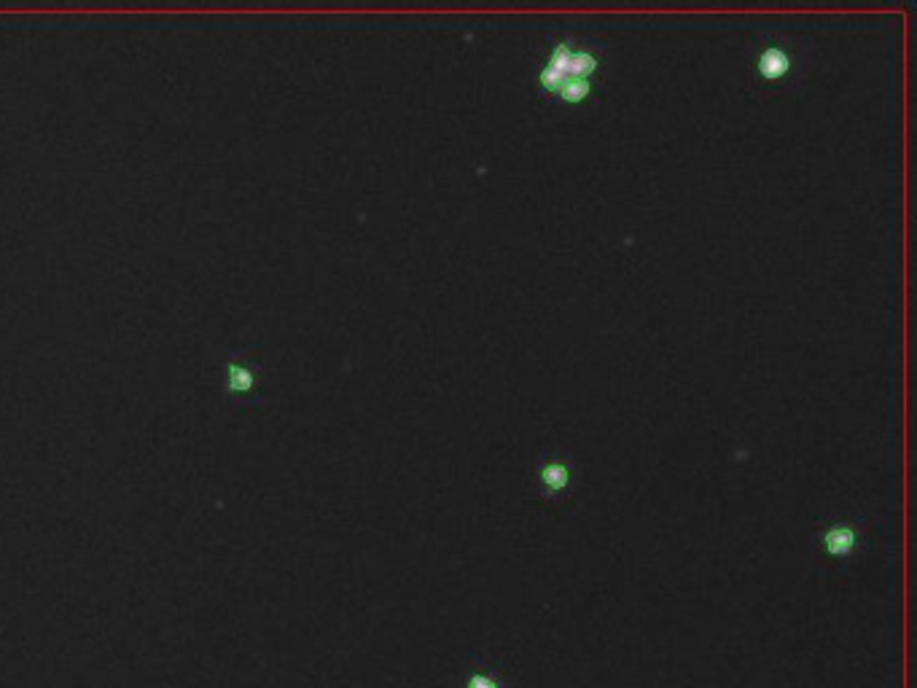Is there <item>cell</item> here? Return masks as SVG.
Returning a JSON list of instances; mask_svg holds the SVG:
<instances>
[{
  "mask_svg": "<svg viewBox=\"0 0 917 688\" xmlns=\"http://www.w3.org/2000/svg\"><path fill=\"white\" fill-rule=\"evenodd\" d=\"M597 70L600 57L595 49L573 41H557L541 65L538 81L549 95H557L568 105H579L592 95V78Z\"/></svg>",
  "mask_w": 917,
  "mask_h": 688,
  "instance_id": "6da1fadb",
  "label": "cell"
},
{
  "mask_svg": "<svg viewBox=\"0 0 917 688\" xmlns=\"http://www.w3.org/2000/svg\"><path fill=\"white\" fill-rule=\"evenodd\" d=\"M818 541H821V551L826 557L837 559V562H848L864 546V535H861V527L856 522L842 519V522H831V525L823 527Z\"/></svg>",
  "mask_w": 917,
  "mask_h": 688,
  "instance_id": "7a4b0ae2",
  "label": "cell"
},
{
  "mask_svg": "<svg viewBox=\"0 0 917 688\" xmlns=\"http://www.w3.org/2000/svg\"><path fill=\"white\" fill-rule=\"evenodd\" d=\"M224 385L229 396H253L256 393V371L243 358H229V361H224Z\"/></svg>",
  "mask_w": 917,
  "mask_h": 688,
  "instance_id": "3957f363",
  "label": "cell"
},
{
  "mask_svg": "<svg viewBox=\"0 0 917 688\" xmlns=\"http://www.w3.org/2000/svg\"><path fill=\"white\" fill-rule=\"evenodd\" d=\"M571 465L563 463V460H546L541 468H538V482H541V490L546 495H560L571 487Z\"/></svg>",
  "mask_w": 917,
  "mask_h": 688,
  "instance_id": "277c9868",
  "label": "cell"
},
{
  "mask_svg": "<svg viewBox=\"0 0 917 688\" xmlns=\"http://www.w3.org/2000/svg\"><path fill=\"white\" fill-rule=\"evenodd\" d=\"M460 688H506V680L495 667L487 662H471L463 670Z\"/></svg>",
  "mask_w": 917,
  "mask_h": 688,
  "instance_id": "5b68a950",
  "label": "cell"
},
{
  "mask_svg": "<svg viewBox=\"0 0 917 688\" xmlns=\"http://www.w3.org/2000/svg\"><path fill=\"white\" fill-rule=\"evenodd\" d=\"M791 70V52L783 49V46H767L762 54H759V73L764 78H783Z\"/></svg>",
  "mask_w": 917,
  "mask_h": 688,
  "instance_id": "8992f818",
  "label": "cell"
}]
</instances>
